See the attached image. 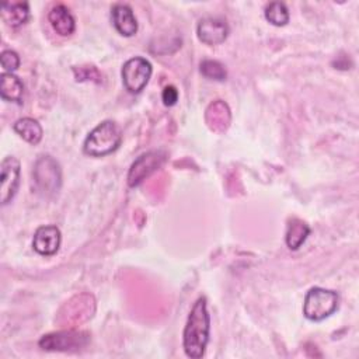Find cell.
<instances>
[{
  "label": "cell",
  "mask_w": 359,
  "mask_h": 359,
  "mask_svg": "<svg viewBox=\"0 0 359 359\" xmlns=\"http://www.w3.org/2000/svg\"><path fill=\"white\" fill-rule=\"evenodd\" d=\"M209 328L210 317L206 307V299L199 297L189 311L182 334V345L187 356L192 359L203 356L209 341Z\"/></svg>",
  "instance_id": "cell-1"
},
{
  "label": "cell",
  "mask_w": 359,
  "mask_h": 359,
  "mask_svg": "<svg viewBox=\"0 0 359 359\" xmlns=\"http://www.w3.org/2000/svg\"><path fill=\"white\" fill-rule=\"evenodd\" d=\"M122 142V132L112 121H102L86 137L83 151L91 157H102L115 151Z\"/></svg>",
  "instance_id": "cell-2"
},
{
  "label": "cell",
  "mask_w": 359,
  "mask_h": 359,
  "mask_svg": "<svg viewBox=\"0 0 359 359\" xmlns=\"http://www.w3.org/2000/svg\"><path fill=\"white\" fill-rule=\"evenodd\" d=\"M338 309V294L323 287H311L303 303V314L311 321H321Z\"/></svg>",
  "instance_id": "cell-3"
},
{
  "label": "cell",
  "mask_w": 359,
  "mask_h": 359,
  "mask_svg": "<svg viewBox=\"0 0 359 359\" xmlns=\"http://www.w3.org/2000/svg\"><path fill=\"white\" fill-rule=\"evenodd\" d=\"M34 181L38 192L45 196L55 195L62 185V171L59 163L50 156H41L34 165Z\"/></svg>",
  "instance_id": "cell-4"
},
{
  "label": "cell",
  "mask_w": 359,
  "mask_h": 359,
  "mask_svg": "<svg viewBox=\"0 0 359 359\" xmlns=\"http://www.w3.org/2000/svg\"><path fill=\"white\" fill-rule=\"evenodd\" d=\"M151 72H153V67L147 59L142 56L130 57L122 66V72H121L122 83L129 93L137 94L149 83L151 77Z\"/></svg>",
  "instance_id": "cell-5"
},
{
  "label": "cell",
  "mask_w": 359,
  "mask_h": 359,
  "mask_svg": "<svg viewBox=\"0 0 359 359\" xmlns=\"http://www.w3.org/2000/svg\"><path fill=\"white\" fill-rule=\"evenodd\" d=\"M90 334L77 330H65L46 334L39 339V346L45 351H76L86 346Z\"/></svg>",
  "instance_id": "cell-6"
},
{
  "label": "cell",
  "mask_w": 359,
  "mask_h": 359,
  "mask_svg": "<svg viewBox=\"0 0 359 359\" xmlns=\"http://www.w3.org/2000/svg\"><path fill=\"white\" fill-rule=\"evenodd\" d=\"M164 153L161 151H149L137 157L130 165L128 174L129 187L139 185L143 180H146L151 172H154L164 161Z\"/></svg>",
  "instance_id": "cell-7"
},
{
  "label": "cell",
  "mask_w": 359,
  "mask_h": 359,
  "mask_svg": "<svg viewBox=\"0 0 359 359\" xmlns=\"http://www.w3.org/2000/svg\"><path fill=\"white\" fill-rule=\"evenodd\" d=\"M1 185H0V194H1V205H7L15 195L20 184V161L8 156L1 161Z\"/></svg>",
  "instance_id": "cell-8"
},
{
  "label": "cell",
  "mask_w": 359,
  "mask_h": 359,
  "mask_svg": "<svg viewBox=\"0 0 359 359\" xmlns=\"http://www.w3.org/2000/svg\"><path fill=\"white\" fill-rule=\"evenodd\" d=\"M196 34L201 42L206 45H219L229 35V25L220 18L206 17L198 22Z\"/></svg>",
  "instance_id": "cell-9"
},
{
  "label": "cell",
  "mask_w": 359,
  "mask_h": 359,
  "mask_svg": "<svg viewBox=\"0 0 359 359\" xmlns=\"http://www.w3.org/2000/svg\"><path fill=\"white\" fill-rule=\"evenodd\" d=\"M60 230L56 226H41L34 234L32 247L41 255H53L60 247Z\"/></svg>",
  "instance_id": "cell-10"
},
{
  "label": "cell",
  "mask_w": 359,
  "mask_h": 359,
  "mask_svg": "<svg viewBox=\"0 0 359 359\" xmlns=\"http://www.w3.org/2000/svg\"><path fill=\"white\" fill-rule=\"evenodd\" d=\"M111 17L114 27L123 36H132L137 31V20L133 14V10L125 3L114 4L111 10Z\"/></svg>",
  "instance_id": "cell-11"
},
{
  "label": "cell",
  "mask_w": 359,
  "mask_h": 359,
  "mask_svg": "<svg viewBox=\"0 0 359 359\" xmlns=\"http://www.w3.org/2000/svg\"><path fill=\"white\" fill-rule=\"evenodd\" d=\"M48 20L52 28L60 36H69L74 32V28H76L74 17L72 15L70 10L63 4L53 6L48 14Z\"/></svg>",
  "instance_id": "cell-12"
},
{
  "label": "cell",
  "mask_w": 359,
  "mask_h": 359,
  "mask_svg": "<svg viewBox=\"0 0 359 359\" xmlns=\"http://www.w3.org/2000/svg\"><path fill=\"white\" fill-rule=\"evenodd\" d=\"M0 94L4 101L21 104L24 94L22 81L13 73H1L0 76Z\"/></svg>",
  "instance_id": "cell-13"
},
{
  "label": "cell",
  "mask_w": 359,
  "mask_h": 359,
  "mask_svg": "<svg viewBox=\"0 0 359 359\" xmlns=\"http://www.w3.org/2000/svg\"><path fill=\"white\" fill-rule=\"evenodd\" d=\"M29 17V6L25 1L17 3H3L1 4V18L11 28L22 25Z\"/></svg>",
  "instance_id": "cell-14"
},
{
  "label": "cell",
  "mask_w": 359,
  "mask_h": 359,
  "mask_svg": "<svg viewBox=\"0 0 359 359\" xmlns=\"http://www.w3.org/2000/svg\"><path fill=\"white\" fill-rule=\"evenodd\" d=\"M13 129L29 144H38L42 139V128L34 118H20L14 122Z\"/></svg>",
  "instance_id": "cell-15"
},
{
  "label": "cell",
  "mask_w": 359,
  "mask_h": 359,
  "mask_svg": "<svg viewBox=\"0 0 359 359\" xmlns=\"http://www.w3.org/2000/svg\"><path fill=\"white\" fill-rule=\"evenodd\" d=\"M310 234V227L299 219H292L287 224L285 241L290 250H299Z\"/></svg>",
  "instance_id": "cell-16"
},
{
  "label": "cell",
  "mask_w": 359,
  "mask_h": 359,
  "mask_svg": "<svg viewBox=\"0 0 359 359\" xmlns=\"http://www.w3.org/2000/svg\"><path fill=\"white\" fill-rule=\"evenodd\" d=\"M210 115H212V119H208V122L212 129L223 130L227 128L230 121V111L223 101L217 100L209 105L206 111V116H210Z\"/></svg>",
  "instance_id": "cell-17"
},
{
  "label": "cell",
  "mask_w": 359,
  "mask_h": 359,
  "mask_svg": "<svg viewBox=\"0 0 359 359\" xmlns=\"http://www.w3.org/2000/svg\"><path fill=\"white\" fill-rule=\"evenodd\" d=\"M265 18L276 27H283L289 21V10L282 1H271L265 6Z\"/></svg>",
  "instance_id": "cell-18"
},
{
  "label": "cell",
  "mask_w": 359,
  "mask_h": 359,
  "mask_svg": "<svg viewBox=\"0 0 359 359\" xmlns=\"http://www.w3.org/2000/svg\"><path fill=\"white\" fill-rule=\"evenodd\" d=\"M201 73L210 80H216V81H223L227 77V72L226 67L217 62V60H210L206 59L201 63Z\"/></svg>",
  "instance_id": "cell-19"
},
{
  "label": "cell",
  "mask_w": 359,
  "mask_h": 359,
  "mask_svg": "<svg viewBox=\"0 0 359 359\" xmlns=\"http://www.w3.org/2000/svg\"><path fill=\"white\" fill-rule=\"evenodd\" d=\"M0 63H1V67L6 70V73H13L20 66V56L17 52L11 49H6L0 55Z\"/></svg>",
  "instance_id": "cell-20"
},
{
  "label": "cell",
  "mask_w": 359,
  "mask_h": 359,
  "mask_svg": "<svg viewBox=\"0 0 359 359\" xmlns=\"http://www.w3.org/2000/svg\"><path fill=\"white\" fill-rule=\"evenodd\" d=\"M73 72H74V74H76V80H80V81H83V80H91L93 77L97 79V81H100V77H101L100 73H98V70H97L94 66L79 67V70L74 67Z\"/></svg>",
  "instance_id": "cell-21"
},
{
  "label": "cell",
  "mask_w": 359,
  "mask_h": 359,
  "mask_svg": "<svg viewBox=\"0 0 359 359\" xmlns=\"http://www.w3.org/2000/svg\"><path fill=\"white\" fill-rule=\"evenodd\" d=\"M161 98L164 105L172 107L178 101V90L174 86H165L161 93Z\"/></svg>",
  "instance_id": "cell-22"
}]
</instances>
